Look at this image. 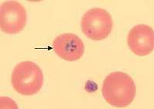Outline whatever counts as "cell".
Segmentation results:
<instances>
[{"label": "cell", "mask_w": 154, "mask_h": 109, "mask_svg": "<svg viewBox=\"0 0 154 109\" xmlns=\"http://www.w3.org/2000/svg\"><path fill=\"white\" fill-rule=\"evenodd\" d=\"M137 93L134 81L126 73L115 71L104 79L102 95L109 104L116 107H126L132 104Z\"/></svg>", "instance_id": "obj_1"}, {"label": "cell", "mask_w": 154, "mask_h": 109, "mask_svg": "<svg viewBox=\"0 0 154 109\" xmlns=\"http://www.w3.org/2000/svg\"><path fill=\"white\" fill-rule=\"evenodd\" d=\"M44 82L42 69L30 60L22 61L15 67L11 74V84L19 95L31 96L40 91Z\"/></svg>", "instance_id": "obj_2"}, {"label": "cell", "mask_w": 154, "mask_h": 109, "mask_svg": "<svg viewBox=\"0 0 154 109\" xmlns=\"http://www.w3.org/2000/svg\"><path fill=\"white\" fill-rule=\"evenodd\" d=\"M113 27L110 13L102 8H93L86 12L81 20L82 33L87 38L95 41L106 39Z\"/></svg>", "instance_id": "obj_3"}, {"label": "cell", "mask_w": 154, "mask_h": 109, "mask_svg": "<svg viewBox=\"0 0 154 109\" xmlns=\"http://www.w3.org/2000/svg\"><path fill=\"white\" fill-rule=\"evenodd\" d=\"M27 22L26 9L17 1H5L0 6V28L7 34H17L23 30Z\"/></svg>", "instance_id": "obj_4"}, {"label": "cell", "mask_w": 154, "mask_h": 109, "mask_svg": "<svg viewBox=\"0 0 154 109\" xmlns=\"http://www.w3.org/2000/svg\"><path fill=\"white\" fill-rule=\"evenodd\" d=\"M128 46L135 55L145 56L150 54L154 47V32L146 24L135 26L127 36Z\"/></svg>", "instance_id": "obj_5"}, {"label": "cell", "mask_w": 154, "mask_h": 109, "mask_svg": "<svg viewBox=\"0 0 154 109\" xmlns=\"http://www.w3.org/2000/svg\"><path fill=\"white\" fill-rule=\"evenodd\" d=\"M53 47L57 56L66 61H75L83 56L84 43L74 34H63L55 38Z\"/></svg>", "instance_id": "obj_6"}]
</instances>
